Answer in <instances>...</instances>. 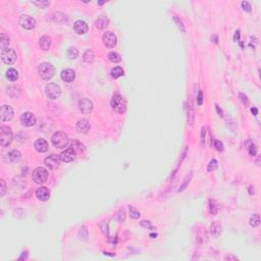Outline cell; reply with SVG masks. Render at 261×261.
<instances>
[{
    "label": "cell",
    "mask_w": 261,
    "mask_h": 261,
    "mask_svg": "<svg viewBox=\"0 0 261 261\" xmlns=\"http://www.w3.org/2000/svg\"><path fill=\"white\" fill-rule=\"evenodd\" d=\"M39 74L43 80L45 81H49L50 79H52L55 74V68L51 63L49 62H42L40 65H39Z\"/></svg>",
    "instance_id": "obj_1"
},
{
    "label": "cell",
    "mask_w": 261,
    "mask_h": 261,
    "mask_svg": "<svg viewBox=\"0 0 261 261\" xmlns=\"http://www.w3.org/2000/svg\"><path fill=\"white\" fill-rule=\"evenodd\" d=\"M51 142L56 148H65L68 145V137L63 132H56L52 136Z\"/></svg>",
    "instance_id": "obj_2"
},
{
    "label": "cell",
    "mask_w": 261,
    "mask_h": 261,
    "mask_svg": "<svg viewBox=\"0 0 261 261\" xmlns=\"http://www.w3.org/2000/svg\"><path fill=\"white\" fill-rule=\"evenodd\" d=\"M12 139H14V134H12L11 129L8 126H2L0 128V144H1V146L7 147L8 145H10Z\"/></svg>",
    "instance_id": "obj_3"
},
{
    "label": "cell",
    "mask_w": 261,
    "mask_h": 261,
    "mask_svg": "<svg viewBox=\"0 0 261 261\" xmlns=\"http://www.w3.org/2000/svg\"><path fill=\"white\" fill-rule=\"evenodd\" d=\"M110 105H111L113 110H115V111L118 113H123L126 111V108L125 100L122 99V97L120 96L118 93L113 94L111 101H110Z\"/></svg>",
    "instance_id": "obj_4"
},
{
    "label": "cell",
    "mask_w": 261,
    "mask_h": 261,
    "mask_svg": "<svg viewBox=\"0 0 261 261\" xmlns=\"http://www.w3.org/2000/svg\"><path fill=\"white\" fill-rule=\"evenodd\" d=\"M45 92H46V96L51 100H55L59 98L61 95V88L58 86L57 84L54 83H49L47 84L46 88H45Z\"/></svg>",
    "instance_id": "obj_5"
},
{
    "label": "cell",
    "mask_w": 261,
    "mask_h": 261,
    "mask_svg": "<svg viewBox=\"0 0 261 261\" xmlns=\"http://www.w3.org/2000/svg\"><path fill=\"white\" fill-rule=\"evenodd\" d=\"M48 179V171L46 168L44 167H37L33 171V181L36 184L41 185L44 184Z\"/></svg>",
    "instance_id": "obj_6"
},
{
    "label": "cell",
    "mask_w": 261,
    "mask_h": 261,
    "mask_svg": "<svg viewBox=\"0 0 261 261\" xmlns=\"http://www.w3.org/2000/svg\"><path fill=\"white\" fill-rule=\"evenodd\" d=\"M16 53L14 49L11 48H6L4 50H2L1 52V59L4 63L10 65V64H14L15 61H16Z\"/></svg>",
    "instance_id": "obj_7"
},
{
    "label": "cell",
    "mask_w": 261,
    "mask_h": 261,
    "mask_svg": "<svg viewBox=\"0 0 261 261\" xmlns=\"http://www.w3.org/2000/svg\"><path fill=\"white\" fill-rule=\"evenodd\" d=\"M18 22H19V25H21V27L26 29V30H32V29H34L36 26V19L28 14L21 15Z\"/></svg>",
    "instance_id": "obj_8"
},
{
    "label": "cell",
    "mask_w": 261,
    "mask_h": 261,
    "mask_svg": "<svg viewBox=\"0 0 261 261\" xmlns=\"http://www.w3.org/2000/svg\"><path fill=\"white\" fill-rule=\"evenodd\" d=\"M93 102L88 98H82L79 101V109L83 114H89L93 110Z\"/></svg>",
    "instance_id": "obj_9"
},
{
    "label": "cell",
    "mask_w": 261,
    "mask_h": 261,
    "mask_svg": "<svg viewBox=\"0 0 261 261\" xmlns=\"http://www.w3.org/2000/svg\"><path fill=\"white\" fill-rule=\"evenodd\" d=\"M103 43L106 47L108 48H113L116 46L117 44V38L116 36L114 35V33L112 32H106L104 33L103 37H102Z\"/></svg>",
    "instance_id": "obj_10"
},
{
    "label": "cell",
    "mask_w": 261,
    "mask_h": 261,
    "mask_svg": "<svg viewBox=\"0 0 261 261\" xmlns=\"http://www.w3.org/2000/svg\"><path fill=\"white\" fill-rule=\"evenodd\" d=\"M60 160H61L60 156H58L56 154H52L45 158L44 163L50 169H56L60 165Z\"/></svg>",
    "instance_id": "obj_11"
},
{
    "label": "cell",
    "mask_w": 261,
    "mask_h": 261,
    "mask_svg": "<svg viewBox=\"0 0 261 261\" xmlns=\"http://www.w3.org/2000/svg\"><path fill=\"white\" fill-rule=\"evenodd\" d=\"M14 117V109L10 105H3L0 110V118L3 122H9Z\"/></svg>",
    "instance_id": "obj_12"
},
{
    "label": "cell",
    "mask_w": 261,
    "mask_h": 261,
    "mask_svg": "<svg viewBox=\"0 0 261 261\" xmlns=\"http://www.w3.org/2000/svg\"><path fill=\"white\" fill-rule=\"evenodd\" d=\"M21 122L25 126H33L36 123V117L32 112H24L21 116Z\"/></svg>",
    "instance_id": "obj_13"
},
{
    "label": "cell",
    "mask_w": 261,
    "mask_h": 261,
    "mask_svg": "<svg viewBox=\"0 0 261 261\" xmlns=\"http://www.w3.org/2000/svg\"><path fill=\"white\" fill-rule=\"evenodd\" d=\"M76 156H77V151L71 147V148H68L61 153L60 159H61V161H63V162H70V161L74 160Z\"/></svg>",
    "instance_id": "obj_14"
},
{
    "label": "cell",
    "mask_w": 261,
    "mask_h": 261,
    "mask_svg": "<svg viewBox=\"0 0 261 261\" xmlns=\"http://www.w3.org/2000/svg\"><path fill=\"white\" fill-rule=\"evenodd\" d=\"M61 80L66 82V83H71L74 82V79H76V73L70 70V68H66V70H63L60 74Z\"/></svg>",
    "instance_id": "obj_15"
},
{
    "label": "cell",
    "mask_w": 261,
    "mask_h": 261,
    "mask_svg": "<svg viewBox=\"0 0 261 261\" xmlns=\"http://www.w3.org/2000/svg\"><path fill=\"white\" fill-rule=\"evenodd\" d=\"M36 196L39 200L41 201H47L50 198V190L46 187H40L36 191Z\"/></svg>",
    "instance_id": "obj_16"
},
{
    "label": "cell",
    "mask_w": 261,
    "mask_h": 261,
    "mask_svg": "<svg viewBox=\"0 0 261 261\" xmlns=\"http://www.w3.org/2000/svg\"><path fill=\"white\" fill-rule=\"evenodd\" d=\"M74 30L78 35H84L88 32V25L84 21H77L74 25Z\"/></svg>",
    "instance_id": "obj_17"
},
{
    "label": "cell",
    "mask_w": 261,
    "mask_h": 261,
    "mask_svg": "<svg viewBox=\"0 0 261 261\" xmlns=\"http://www.w3.org/2000/svg\"><path fill=\"white\" fill-rule=\"evenodd\" d=\"M34 147H35L36 151H38L40 153H44L48 150V143L45 141L44 139H38L37 141L35 142Z\"/></svg>",
    "instance_id": "obj_18"
},
{
    "label": "cell",
    "mask_w": 261,
    "mask_h": 261,
    "mask_svg": "<svg viewBox=\"0 0 261 261\" xmlns=\"http://www.w3.org/2000/svg\"><path fill=\"white\" fill-rule=\"evenodd\" d=\"M90 128H91L90 122L85 118L80 119L77 123V130H79L80 133L86 134V133H88V130H90Z\"/></svg>",
    "instance_id": "obj_19"
},
{
    "label": "cell",
    "mask_w": 261,
    "mask_h": 261,
    "mask_svg": "<svg viewBox=\"0 0 261 261\" xmlns=\"http://www.w3.org/2000/svg\"><path fill=\"white\" fill-rule=\"evenodd\" d=\"M21 157H22V154L18 150H11L10 152H8L7 154H6V159L11 163L18 162L19 159H21Z\"/></svg>",
    "instance_id": "obj_20"
},
{
    "label": "cell",
    "mask_w": 261,
    "mask_h": 261,
    "mask_svg": "<svg viewBox=\"0 0 261 261\" xmlns=\"http://www.w3.org/2000/svg\"><path fill=\"white\" fill-rule=\"evenodd\" d=\"M108 22H109V21H108V18H107L106 16L101 15V16H99V18L96 19L95 26H96L97 29H99V30H103V29H105L107 26H108Z\"/></svg>",
    "instance_id": "obj_21"
},
{
    "label": "cell",
    "mask_w": 261,
    "mask_h": 261,
    "mask_svg": "<svg viewBox=\"0 0 261 261\" xmlns=\"http://www.w3.org/2000/svg\"><path fill=\"white\" fill-rule=\"evenodd\" d=\"M39 45L42 50L44 51H47L49 48H50V45H51V41H50V38L47 37V36H43L41 39H40V42H39Z\"/></svg>",
    "instance_id": "obj_22"
},
{
    "label": "cell",
    "mask_w": 261,
    "mask_h": 261,
    "mask_svg": "<svg viewBox=\"0 0 261 261\" xmlns=\"http://www.w3.org/2000/svg\"><path fill=\"white\" fill-rule=\"evenodd\" d=\"M5 76L7 78V80H9L10 82H15L18 79V70H14V68H8V70H6Z\"/></svg>",
    "instance_id": "obj_23"
},
{
    "label": "cell",
    "mask_w": 261,
    "mask_h": 261,
    "mask_svg": "<svg viewBox=\"0 0 261 261\" xmlns=\"http://www.w3.org/2000/svg\"><path fill=\"white\" fill-rule=\"evenodd\" d=\"M9 43H10V40H9L8 36H6L5 34H2L1 35V39H0V47H1L2 50H4V49L8 48Z\"/></svg>",
    "instance_id": "obj_24"
},
{
    "label": "cell",
    "mask_w": 261,
    "mask_h": 261,
    "mask_svg": "<svg viewBox=\"0 0 261 261\" xmlns=\"http://www.w3.org/2000/svg\"><path fill=\"white\" fill-rule=\"evenodd\" d=\"M123 74H125V71H123L122 68L119 66H115L111 70V77L113 79H117V78L122 77Z\"/></svg>",
    "instance_id": "obj_25"
},
{
    "label": "cell",
    "mask_w": 261,
    "mask_h": 261,
    "mask_svg": "<svg viewBox=\"0 0 261 261\" xmlns=\"http://www.w3.org/2000/svg\"><path fill=\"white\" fill-rule=\"evenodd\" d=\"M83 59H84L85 62H87V63L93 62V60H94V53H93V51L90 50V49H88V50L84 53Z\"/></svg>",
    "instance_id": "obj_26"
},
{
    "label": "cell",
    "mask_w": 261,
    "mask_h": 261,
    "mask_svg": "<svg viewBox=\"0 0 261 261\" xmlns=\"http://www.w3.org/2000/svg\"><path fill=\"white\" fill-rule=\"evenodd\" d=\"M108 59L111 61V62L116 63V62H119V61L122 60V57H120V55L117 53V52L111 51V52H110V53L108 54Z\"/></svg>",
    "instance_id": "obj_27"
},
{
    "label": "cell",
    "mask_w": 261,
    "mask_h": 261,
    "mask_svg": "<svg viewBox=\"0 0 261 261\" xmlns=\"http://www.w3.org/2000/svg\"><path fill=\"white\" fill-rule=\"evenodd\" d=\"M250 226L253 227H257L260 224V217L258 214H253L252 216L250 217Z\"/></svg>",
    "instance_id": "obj_28"
},
{
    "label": "cell",
    "mask_w": 261,
    "mask_h": 261,
    "mask_svg": "<svg viewBox=\"0 0 261 261\" xmlns=\"http://www.w3.org/2000/svg\"><path fill=\"white\" fill-rule=\"evenodd\" d=\"M78 55H79V51H78V49L77 48H74V47H70V48H68V50H67V56H68V58H70V59H76V58L78 57Z\"/></svg>",
    "instance_id": "obj_29"
},
{
    "label": "cell",
    "mask_w": 261,
    "mask_h": 261,
    "mask_svg": "<svg viewBox=\"0 0 261 261\" xmlns=\"http://www.w3.org/2000/svg\"><path fill=\"white\" fill-rule=\"evenodd\" d=\"M129 209H130V216L132 217L133 219H139L140 216H141L139 210L133 206H129Z\"/></svg>",
    "instance_id": "obj_30"
},
{
    "label": "cell",
    "mask_w": 261,
    "mask_h": 261,
    "mask_svg": "<svg viewBox=\"0 0 261 261\" xmlns=\"http://www.w3.org/2000/svg\"><path fill=\"white\" fill-rule=\"evenodd\" d=\"M220 234V226L216 223L211 224V235L213 237H218V235Z\"/></svg>",
    "instance_id": "obj_31"
},
{
    "label": "cell",
    "mask_w": 261,
    "mask_h": 261,
    "mask_svg": "<svg viewBox=\"0 0 261 261\" xmlns=\"http://www.w3.org/2000/svg\"><path fill=\"white\" fill-rule=\"evenodd\" d=\"M79 238L81 240H87L88 239V230L86 227H82L79 231Z\"/></svg>",
    "instance_id": "obj_32"
},
{
    "label": "cell",
    "mask_w": 261,
    "mask_h": 261,
    "mask_svg": "<svg viewBox=\"0 0 261 261\" xmlns=\"http://www.w3.org/2000/svg\"><path fill=\"white\" fill-rule=\"evenodd\" d=\"M217 166H218V163H217L216 159H211L210 162L208 163L207 171H215V169L217 168Z\"/></svg>",
    "instance_id": "obj_33"
},
{
    "label": "cell",
    "mask_w": 261,
    "mask_h": 261,
    "mask_svg": "<svg viewBox=\"0 0 261 261\" xmlns=\"http://www.w3.org/2000/svg\"><path fill=\"white\" fill-rule=\"evenodd\" d=\"M192 175H193V174H192V172H190V175H189V177H187V178L185 179V182L183 183L182 186H181V187H179V189L178 190V192H183V191L185 190L186 188H187V186L189 185V183H190V181H191Z\"/></svg>",
    "instance_id": "obj_34"
},
{
    "label": "cell",
    "mask_w": 261,
    "mask_h": 261,
    "mask_svg": "<svg viewBox=\"0 0 261 261\" xmlns=\"http://www.w3.org/2000/svg\"><path fill=\"white\" fill-rule=\"evenodd\" d=\"M187 119H188L189 125H193V122H194V110H193V108H192V107L188 110Z\"/></svg>",
    "instance_id": "obj_35"
},
{
    "label": "cell",
    "mask_w": 261,
    "mask_h": 261,
    "mask_svg": "<svg viewBox=\"0 0 261 261\" xmlns=\"http://www.w3.org/2000/svg\"><path fill=\"white\" fill-rule=\"evenodd\" d=\"M60 18H62L63 21H66V18H65V15L63 14H61V12H56V14H54V16H53V19L55 22H61Z\"/></svg>",
    "instance_id": "obj_36"
},
{
    "label": "cell",
    "mask_w": 261,
    "mask_h": 261,
    "mask_svg": "<svg viewBox=\"0 0 261 261\" xmlns=\"http://www.w3.org/2000/svg\"><path fill=\"white\" fill-rule=\"evenodd\" d=\"M174 21L175 22V24H177V26L179 27V30H181L182 32H185V31H186L185 26L183 25V22L178 18V16H175V18H174Z\"/></svg>",
    "instance_id": "obj_37"
},
{
    "label": "cell",
    "mask_w": 261,
    "mask_h": 261,
    "mask_svg": "<svg viewBox=\"0 0 261 261\" xmlns=\"http://www.w3.org/2000/svg\"><path fill=\"white\" fill-rule=\"evenodd\" d=\"M33 3H34L35 5L39 6L40 8H46L47 6L50 5V2H49V1H35V2H33Z\"/></svg>",
    "instance_id": "obj_38"
},
{
    "label": "cell",
    "mask_w": 261,
    "mask_h": 261,
    "mask_svg": "<svg viewBox=\"0 0 261 261\" xmlns=\"http://www.w3.org/2000/svg\"><path fill=\"white\" fill-rule=\"evenodd\" d=\"M100 227H101V231H103V234L105 235V236H108L109 234V230H108V224H107L105 221H103V223H101L100 224Z\"/></svg>",
    "instance_id": "obj_39"
},
{
    "label": "cell",
    "mask_w": 261,
    "mask_h": 261,
    "mask_svg": "<svg viewBox=\"0 0 261 261\" xmlns=\"http://www.w3.org/2000/svg\"><path fill=\"white\" fill-rule=\"evenodd\" d=\"M209 209H210V213L211 214H215L218 210V208H215V206H216L217 204H215V201L213 200H210L209 201Z\"/></svg>",
    "instance_id": "obj_40"
},
{
    "label": "cell",
    "mask_w": 261,
    "mask_h": 261,
    "mask_svg": "<svg viewBox=\"0 0 261 261\" xmlns=\"http://www.w3.org/2000/svg\"><path fill=\"white\" fill-rule=\"evenodd\" d=\"M213 145H214L215 149H216L217 151H223V144L220 141H218V140H215L214 143H213Z\"/></svg>",
    "instance_id": "obj_41"
},
{
    "label": "cell",
    "mask_w": 261,
    "mask_h": 261,
    "mask_svg": "<svg viewBox=\"0 0 261 261\" xmlns=\"http://www.w3.org/2000/svg\"><path fill=\"white\" fill-rule=\"evenodd\" d=\"M242 7H243V9L245 11H247V12H250L251 11V4L248 1H243L242 2Z\"/></svg>",
    "instance_id": "obj_42"
},
{
    "label": "cell",
    "mask_w": 261,
    "mask_h": 261,
    "mask_svg": "<svg viewBox=\"0 0 261 261\" xmlns=\"http://www.w3.org/2000/svg\"><path fill=\"white\" fill-rule=\"evenodd\" d=\"M0 184H1V188H0V195L4 196L5 192H6V184H5V182L3 181V179L0 181Z\"/></svg>",
    "instance_id": "obj_43"
},
{
    "label": "cell",
    "mask_w": 261,
    "mask_h": 261,
    "mask_svg": "<svg viewBox=\"0 0 261 261\" xmlns=\"http://www.w3.org/2000/svg\"><path fill=\"white\" fill-rule=\"evenodd\" d=\"M239 97H240V99H241V101H242L243 104H245V105H248V104H249V100H248V97L245 95V94L240 93V94H239Z\"/></svg>",
    "instance_id": "obj_44"
},
{
    "label": "cell",
    "mask_w": 261,
    "mask_h": 261,
    "mask_svg": "<svg viewBox=\"0 0 261 261\" xmlns=\"http://www.w3.org/2000/svg\"><path fill=\"white\" fill-rule=\"evenodd\" d=\"M249 154L251 156H255L257 154V148L254 144H251V146L249 147Z\"/></svg>",
    "instance_id": "obj_45"
},
{
    "label": "cell",
    "mask_w": 261,
    "mask_h": 261,
    "mask_svg": "<svg viewBox=\"0 0 261 261\" xmlns=\"http://www.w3.org/2000/svg\"><path fill=\"white\" fill-rule=\"evenodd\" d=\"M197 103H198V105H202V104H203V93H202V91H199L198 92Z\"/></svg>",
    "instance_id": "obj_46"
},
{
    "label": "cell",
    "mask_w": 261,
    "mask_h": 261,
    "mask_svg": "<svg viewBox=\"0 0 261 261\" xmlns=\"http://www.w3.org/2000/svg\"><path fill=\"white\" fill-rule=\"evenodd\" d=\"M141 226L145 228H149V230H153V227L151 226V223H149L148 220H143L141 221Z\"/></svg>",
    "instance_id": "obj_47"
},
{
    "label": "cell",
    "mask_w": 261,
    "mask_h": 261,
    "mask_svg": "<svg viewBox=\"0 0 261 261\" xmlns=\"http://www.w3.org/2000/svg\"><path fill=\"white\" fill-rule=\"evenodd\" d=\"M205 134H206V128L203 126L201 130V145L202 146L204 145V142H205Z\"/></svg>",
    "instance_id": "obj_48"
},
{
    "label": "cell",
    "mask_w": 261,
    "mask_h": 261,
    "mask_svg": "<svg viewBox=\"0 0 261 261\" xmlns=\"http://www.w3.org/2000/svg\"><path fill=\"white\" fill-rule=\"evenodd\" d=\"M117 219H118L119 221H123V220H125V211H123V209L120 210V211L118 212V216H117Z\"/></svg>",
    "instance_id": "obj_49"
},
{
    "label": "cell",
    "mask_w": 261,
    "mask_h": 261,
    "mask_svg": "<svg viewBox=\"0 0 261 261\" xmlns=\"http://www.w3.org/2000/svg\"><path fill=\"white\" fill-rule=\"evenodd\" d=\"M215 108H216V110H217V113H218V115H219V116H223V110H221V109L219 108V106H218V105H215Z\"/></svg>",
    "instance_id": "obj_50"
},
{
    "label": "cell",
    "mask_w": 261,
    "mask_h": 261,
    "mask_svg": "<svg viewBox=\"0 0 261 261\" xmlns=\"http://www.w3.org/2000/svg\"><path fill=\"white\" fill-rule=\"evenodd\" d=\"M251 112L253 113V115H257V114H258V109H257L256 107H252V108H251Z\"/></svg>",
    "instance_id": "obj_51"
},
{
    "label": "cell",
    "mask_w": 261,
    "mask_h": 261,
    "mask_svg": "<svg viewBox=\"0 0 261 261\" xmlns=\"http://www.w3.org/2000/svg\"><path fill=\"white\" fill-rule=\"evenodd\" d=\"M239 38H240V31H237L236 34H235L234 40H235V41H238V40H239Z\"/></svg>",
    "instance_id": "obj_52"
}]
</instances>
